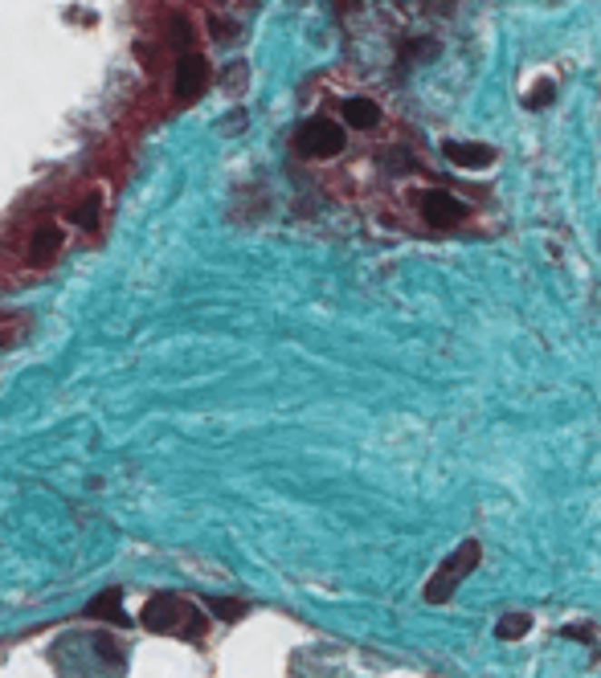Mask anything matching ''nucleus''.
<instances>
[{
	"instance_id": "nucleus-6",
	"label": "nucleus",
	"mask_w": 601,
	"mask_h": 678,
	"mask_svg": "<svg viewBox=\"0 0 601 678\" xmlns=\"http://www.w3.org/2000/svg\"><path fill=\"white\" fill-rule=\"evenodd\" d=\"M442 152H446V160L458 163V168H491L495 163V147H487V143H458V139H446Z\"/></svg>"
},
{
	"instance_id": "nucleus-8",
	"label": "nucleus",
	"mask_w": 601,
	"mask_h": 678,
	"mask_svg": "<svg viewBox=\"0 0 601 678\" xmlns=\"http://www.w3.org/2000/svg\"><path fill=\"white\" fill-rule=\"evenodd\" d=\"M58 250H62V229L42 225L34 233V241H29V261H34V266H50V261L58 258Z\"/></svg>"
},
{
	"instance_id": "nucleus-4",
	"label": "nucleus",
	"mask_w": 601,
	"mask_h": 678,
	"mask_svg": "<svg viewBox=\"0 0 601 678\" xmlns=\"http://www.w3.org/2000/svg\"><path fill=\"white\" fill-rule=\"evenodd\" d=\"M205 82H209V62L205 54H197V49H184L181 62H176V103H192V98L205 94Z\"/></svg>"
},
{
	"instance_id": "nucleus-1",
	"label": "nucleus",
	"mask_w": 601,
	"mask_h": 678,
	"mask_svg": "<svg viewBox=\"0 0 601 678\" xmlns=\"http://www.w3.org/2000/svg\"><path fill=\"white\" fill-rule=\"evenodd\" d=\"M140 625L148 629V634H160V637H184V642H197V637H205L209 617L192 601H184V596L156 593L148 604H143Z\"/></svg>"
},
{
	"instance_id": "nucleus-9",
	"label": "nucleus",
	"mask_w": 601,
	"mask_h": 678,
	"mask_svg": "<svg viewBox=\"0 0 601 678\" xmlns=\"http://www.w3.org/2000/svg\"><path fill=\"white\" fill-rule=\"evenodd\" d=\"M344 119H348V127L369 131V127H377V123H380V106L372 103V98H348V103H344Z\"/></svg>"
},
{
	"instance_id": "nucleus-3",
	"label": "nucleus",
	"mask_w": 601,
	"mask_h": 678,
	"mask_svg": "<svg viewBox=\"0 0 601 678\" xmlns=\"http://www.w3.org/2000/svg\"><path fill=\"white\" fill-rule=\"evenodd\" d=\"M295 147L307 160H331L344 152V127L331 119H307L295 135Z\"/></svg>"
},
{
	"instance_id": "nucleus-13",
	"label": "nucleus",
	"mask_w": 601,
	"mask_h": 678,
	"mask_svg": "<svg viewBox=\"0 0 601 678\" xmlns=\"http://www.w3.org/2000/svg\"><path fill=\"white\" fill-rule=\"evenodd\" d=\"M552 94H557V86H552V82L544 78V82H536V90L524 98V106H527V111H540V106H548V103H552Z\"/></svg>"
},
{
	"instance_id": "nucleus-2",
	"label": "nucleus",
	"mask_w": 601,
	"mask_h": 678,
	"mask_svg": "<svg viewBox=\"0 0 601 678\" xmlns=\"http://www.w3.org/2000/svg\"><path fill=\"white\" fill-rule=\"evenodd\" d=\"M478 560H483V544H478V539H467V544H458V552H454L450 560H446L442 568H438L434 576H429V585H426V601H429V604L450 601L454 588L462 585V576L478 568Z\"/></svg>"
},
{
	"instance_id": "nucleus-12",
	"label": "nucleus",
	"mask_w": 601,
	"mask_h": 678,
	"mask_svg": "<svg viewBox=\"0 0 601 678\" xmlns=\"http://www.w3.org/2000/svg\"><path fill=\"white\" fill-rule=\"evenodd\" d=\"M209 609H213L222 621H241V617H246V604L230 601V596H209Z\"/></svg>"
},
{
	"instance_id": "nucleus-11",
	"label": "nucleus",
	"mask_w": 601,
	"mask_h": 678,
	"mask_svg": "<svg viewBox=\"0 0 601 678\" xmlns=\"http://www.w3.org/2000/svg\"><path fill=\"white\" fill-rule=\"evenodd\" d=\"M527 629H532V617L527 613H507V617L495 621V637L499 642H511V637H524Z\"/></svg>"
},
{
	"instance_id": "nucleus-14",
	"label": "nucleus",
	"mask_w": 601,
	"mask_h": 678,
	"mask_svg": "<svg viewBox=\"0 0 601 678\" xmlns=\"http://www.w3.org/2000/svg\"><path fill=\"white\" fill-rule=\"evenodd\" d=\"M172 37H176V41H181V45H184V49H189V37H192V25H189V21H184V16H172Z\"/></svg>"
},
{
	"instance_id": "nucleus-5",
	"label": "nucleus",
	"mask_w": 601,
	"mask_h": 678,
	"mask_svg": "<svg viewBox=\"0 0 601 678\" xmlns=\"http://www.w3.org/2000/svg\"><path fill=\"white\" fill-rule=\"evenodd\" d=\"M421 217H426L434 229H454V225H462V217H467V204L446 196V192H426L421 196Z\"/></svg>"
},
{
	"instance_id": "nucleus-10",
	"label": "nucleus",
	"mask_w": 601,
	"mask_h": 678,
	"mask_svg": "<svg viewBox=\"0 0 601 678\" xmlns=\"http://www.w3.org/2000/svg\"><path fill=\"white\" fill-rule=\"evenodd\" d=\"M99 217H103V196L91 192V196H86V201L74 209V225L86 229V233H94V229H99Z\"/></svg>"
},
{
	"instance_id": "nucleus-7",
	"label": "nucleus",
	"mask_w": 601,
	"mask_h": 678,
	"mask_svg": "<svg viewBox=\"0 0 601 678\" xmlns=\"http://www.w3.org/2000/svg\"><path fill=\"white\" fill-rule=\"evenodd\" d=\"M86 613L99 621H111V625H132V617L123 613V593H119V588H103V593L86 604Z\"/></svg>"
}]
</instances>
